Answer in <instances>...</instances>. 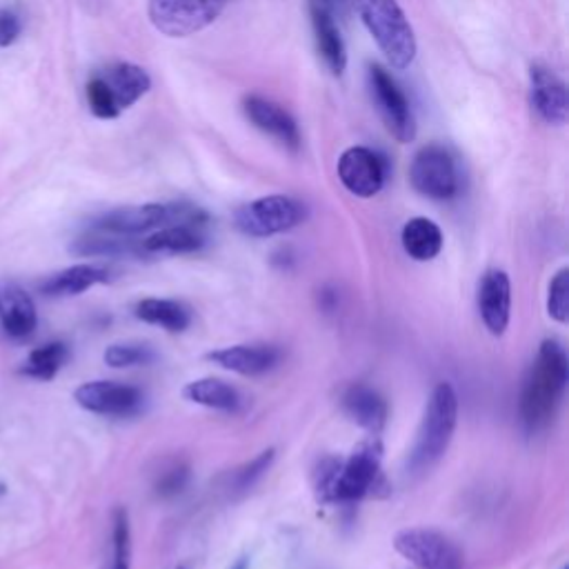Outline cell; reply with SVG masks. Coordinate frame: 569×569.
<instances>
[{"instance_id": "obj_12", "label": "cell", "mask_w": 569, "mask_h": 569, "mask_svg": "<svg viewBox=\"0 0 569 569\" xmlns=\"http://www.w3.org/2000/svg\"><path fill=\"white\" fill-rule=\"evenodd\" d=\"M74 399L83 409L101 416H129L142 403L140 390L114 381H89L74 392Z\"/></svg>"}, {"instance_id": "obj_13", "label": "cell", "mask_w": 569, "mask_h": 569, "mask_svg": "<svg viewBox=\"0 0 569 569\" xmlns=\"http://www.w3.org/2000/svg\"><path fill=\"white\" fill-rule=\"evenodd\" d=\"M0 325L16 341L29 339L38 325L31 296L12 278H0Z\"/></svg>"}, {"instance_id": "obj_9", "label": "cell", "mask_w": 569, "mask_h": 569, "mask_svg": "<svg viewBox=\"0 0 569 569\" xmlns=\"http://www.w3.org/2000/svg\"><path fill=\"white\" fill-rule=\"evenodd\" d=\"M409 180L418 194L432 201H450L458 192L456 161L443 146H425L409 165Z\"/></svg>"}, {"instance_id": "obj_3", "label": "cell", "mask_w": 569, "mask_h": 569, "mask_svg": "<svg viewBox=\"0 0 569 569\" xmlns=\"http://www.w3.org/2000/svg\"><path fill=\"white\" fill-rule=\"evenodd\" d=\"M458 422V396L450 383H439L425 407L416 445L412 452V469L432 467L450 447Z\"/></svg>"}, {"instance_id": "obj_2", "label": "cell", "mask_w": 569, "mask_h": 569, "mask_svg": "<svg viewBox=\"0 0 569 569\" xmlns=\"http://www.w3.org/2000/svg\"><path fill=\"white\" fill-rule=\"evenodd\" d=\"M378 50L394 69H407L416 59V36L399 0H352Z\"/></svg>"}, {"instance_id": "obj_15", "label": "cell", "mask_w": 569, "mask_h": 569, "mask_svg": "<svg viewBox=\"0 0 569 569\" xmlns=\"http://www.w3.org/2000/svg\"><path fill=\"white\" fill-rule=\"evenodd\" d=\"M530 97L532 108L545 123L562 125L567 121V89L554 69L539 63L532 65Z\"/></svg>"}, {"instance_id": "obj_18", "label": "cell", "mask_w": 569, "mask_h": 569, "mask_svg": "<svg viewBox=\"0 0 569 569\" xmlns=\"http://www.w3.org/2000/svg\"><path fill=\"white\" fill-rule=\"evenodd\" d=\"M309 14H312V25H314V36H316V47L318 54L323 56L325 65L329 67L331 74L341 76L347 67V50L345 40L334 23V14H331L320 0H312L309 3Z\"/></svg>"}, {"instance_id": "obj_7", "label": "cell", "mask_w": 569, "mask_h": 569, "mask_svg": "<svg viewBox=\"0 0 569 569\" xmlns=\"http://www.w3.org/2000/svg\"><path fill=\"white\" fill-rule=\"evenodd\" d=\"M307 218V210L301 201L292 197H263L236 210L233 223L243 233L254 236V239H267L282 231H290Z\"/></svg>"}, {"instance_id": "obj_31", "label": "cell", "mask_w": 569, "mask_h": 569, "mask_svg": "<svg viewBox=\"0 0 569 569\" xmlns=\"http://www.w3.org/2000/svg\"><path fill=\"white\" fill-rule=\"evenodd\" d=\"M271 460H274V450L263 452L261 456H256L250 465H245V467L239 471V477H236V483H239L241 490L252 488L254 481H256L258 477H263V473L267 471V467L271 465Z\"/></svg>"}, {"instance_id": "obj_29", "label": "cell", "mask_w": 569, "mask_h": 569, "mask_svg": "<svg viewBox=\"0 0 569 569\" xmlns=\"http://www.w3.org/2000/svg\"><path fill=\"white\" fill-rule=\"evenodd\" d=\"M549 316L558 323H567L569 318V269H560L549 282V299H547Z\"/></svg>"}, {"instance_id": "obj_24", "label": "cell", "mask_w": 569, "mask_h": 569, "mask_svg": "<svg viewBox=\"0 0 569 569\" xmlns=\"http://www.w3.org/2000/svg\"><path fill=\"white\" fill-rule=\"evenodd\" d=\"M182 396L189 403H197L210 409H220V412H233L241 403L239 392L227 385L225 381H218V378H199V381L187 383Z\"/></svg>"}, {"instance_id": "obj_10", "label": "cell", "mask_w": 569, "mask_h": 569, "mask_svg": "<svg viewBox=\"0 0 569 569\" xmlns=\"http://www.w3.org/2000/svg\"><path fill=\"white\" fill-rule=\"evenodd\" d=\"M396 552L418 569H460V554L434 530H405L394 539Z\"/></svg>"}, {"instance_id": "obj_17", "label": "cell", "mask_w": 569, "mask_h": 569, "mask_svg": "<svg viewBox=\"0 0 569 569\" xmlns=\"http://www.w3.org/2000/svg\"><path fill=\"white\" fill-rule=\"evenodd\" d=\"M479 309L492 334H503L511 312V284L505 271L492 269L483 276L479 288Z\"/></svg>"}, {"instance_id": "obj_34", "label": "cell", "mask_w": 569, "mask_h": 569, "mask_svg": "<svg viewBox=\"0 0 569 569\" xmlns=\"http://www.w3.org/2000/svg\"><path fill=\"white\" fill-rule=\"evenodd\" d=\"M231 569H248V558H239V560L233 562Z\"/></svg>"}, {"instance_id": "obj_1", "label": "cell", "mask_w": 569, "mask_h": 569, "mask_svg": "<svg viewBox=\"0 0 569 569\" xmlns=\"http://www.w3.org/2000/svg\"><path fill=\"white\" fill-rule=\"evenodd\" d=\"M569 381V361L560 343L545 341L526 376L520 416L530 432L543 430L554 418Z\"/></svg>"}, {"instance_id": "obj_4", "label": "cell", "mask_w": 569, "mask_h": 569, "mask_svg": "<svg viewBox=\"0 0 569 569\" xmlns=\"http://www.w3.org/2000/svg\"><path fill=\"white\" fill-rule=\"evenodd\" d=\"M381 460H383L381 439L371 434L367 441L354 447V452L345 463H339L329 471L323 490L331 501H339V503L361 501L378 488V481H381Z\"/></svg>"}, {"instance_id": "obj_20", "label": "cell", "mask_w": 569, "mask_h": 569, "mask_svg": "<svg viewBox=\"0 0 569 569\" xmlns=\"http://www.w3.org/2000/svg\"><path fill=\"white\" fill-rule=\"evenodd\" d=\"M108 271L97 265H74L67 267L54 276L47 278L40 284V292L50 299H65V296H78L87 290H91L93 284L108 282Z\"/></svg>"}, {"instance_id": "obj_6", "label": "cell", "mask_w": 569, "mask_h": 569, "mask_svg": "<svg viewBox=\"0 0 569 569\" xmlns=\"http://www.w3.org/2000/svg\"><path fill=\"white\" fill-rule=\"evenodd\" d=\"M229 0H150L152 25L169 38H187L210 27Z\"/></svg>"}, {"instance_id": "obj_21", "label": "cell", "mask_w": 569, "mask_h": 569, "mask_svg": "<svg viewBox=\"0 0 569 569\" xmlns=\"http://www.w3.org/2000/svg\"><path fill=\"white\" fill-rule=\"evenodd\" d=\"M101 76L108 83L121 112L131 108L134 103H138L152 87L150 74L138 65H131V63H118Z\"/></svg>"}, {"instance_id": "obj_19", "label": "cell", "mask_w": 569, "mask_h": 569, "mask_svg": "<svg viewBox=\"0 0 569 569\" xmlns=\"http://www.w3.org/2000/svg\"><path fill=\"white\" fill-rule=\"evenodd\" d=\"M278 358L280 354L271 345H231L207 354V361L243 376L265 374L278 363Z\"/></svg>"}, {"instance_id": "obj_14", "label": "cell", "mask_w": 569, "mask_h": 569, "mask_svg": "<svg viewBox=\"0 0 569 569\" xmlns=\"http://www.w3.org/2000/svg\"><path fill=\"white\" fill-rule=\"evenodd\" d=\"M243 110H245V116L254 123V127L276 138L280 146H284L288 150L299 152L301 131L288 110H282L278 103L265 97H256V93H252V97L243 101Z\"/></svg>"}, {"instance_id": "obj_22", "label": "cell", "mask_w": 569, "mask_h": 569, "mask_svg": "<svg viewBox=\"0 0 569 569\" xmlns=\"http://www.w3.org/2000/svg\"><path fill=\"white\" fill-rule=\"evenodd\" d=\"M343 407L354 422L365 427V430L371 434L381 432L388 420V403L383 401L381 394L365 385L350 388L343 399Z\"/></svg>"}, {"instance_id": "obj_16", "label": "cell", "mask_w": 569, "mask_h": 569, "mask_svg": "<svg viewBox=\"0 0 569 569\" xmlns=\"http://www.w3.org/2000/svg\"><path fill=\"white\" fill-rule=\"evenodd\" d=\"M205 243L201 225L197 223H174L156 229L148 239L138 241V254L146 256H176L201 250Z\"/></svg>"}, {"instance_id": "obj_25", "label": "cell", "mask_w": 569, "mask_h": 569, "mask_svg": "<svg viewBox=\"0 0 569 569\" xmlns=\"http://www.w3.org/2000/svg\"><path fill=\"white\" fill-rule=\"evenodd\" d=\"M136 316L150 325L165 327L167 331H182L192 323V314L178 301L146 299L136 305Z\"/></svg>"}, {"instance_id": "obj_8", "label": "cell", "mask_w": 569, "mask_h": 569, "mask_svg": "<svg viewBox=\"0 0 569 569\" xmlns=\"http://www.w3.org/2000/svg\"><path fill=\"white\" fill-rule=\"evenodd\" d=\"M367 87L371 103L385 123L388 131L399 142H412L416 138V118L409 108V101L405 93L396 85V80L390 76V72L381 65H369L367 69Z\"/></svg>"}, {"instance_id": "obj_33", "label": "cell", "mask_w": 569, "mask_h": 569, "mask_svg": "<svg viewBox=\"0 0 569 569\" xmlns=\"http://www.w3.org/2000/svg\"><path fill=\"white\" fill-rule=\"evenodd\" d=\"M185 479H187V471L185 469H172L169 473H167V477L161 481V494H176V492H180V488H182V483H185Z\"/></svg>"}, {"instance_id": "obj_5", "label": "cell", "mask_w": 569, "mask_h": 569, "mask_svg": "<svg viewBox=\"0 0 569 569\" xmlns=\"http://www.w3.org/2000/svg\"><path fill=\"white\" fill-rule=\"evenodd\" d=\"M174 223H205V214L199 207L185 203H148L112 210L93 220L91 229L114 236H138L152 229H161Z\"/></svg>"}, {"instance_id": "obj_32", "label": "cell", "mask_w": 569, "mask_h": 569, "mask_svg": "<svg viewBox=\"0 0 569 569\" xmlns=\"http://www.w3.org/2000/svg\"><path fill=\"white\" fill-rule=\"evenodd\" d=\"M21 31H23V25L14 12H8V10L0 12V47L14 45Z\"/></svg>"}, {"instance_id": "obj_27", "label": "cell", "mask_w": 569, "mask_h": 569, "mask_svg": "<svg viewBox=\"0 0 569 569\" xmlns=\"http://www.w3.org/2000/svg\"><path fill=\"white\" fill-rule=\"evenodd\" d=\"M131 560V532L125 507H116L112 516V558L108 569H129Z\"/></svg>"}, {"instance_id": "obj_11", "label": "cell", "mask_w": 569, "mask_h": 569, "mask_svg": "<svg viewBox=\"0 0 569 569\" xmlns=\"http://www.w3.org/2000/svg\"><path fill=\"white\" fill-rule=\"evenodd\" d=\"M339 178L350 194L358 199H371L383 189L388 167L374 150L350 148L339 159Z\"/></svg>"}, {"instance_id": "obj_23", "label": "cell", "mask_w": 569, "mask_h": 569, "mask_svg": "<svg viewBox=\"0 0 569 569\" xmlns=\"http://www.w3.org/2000/svg\"><path fill=\"white\" fill-rule=\"evenodd\" d=\"M401 241H403V250L414 261H432L443 250V231L430 218H412L403 227Z\"/></svg>"}, {"instance_id": "obj_26", "label": "cell", "mask_w": 569, "mask_h": 569, "mask_svg": "<svg viewBox=\"0 0 569 569\" xmlns=\"http://www.w3.org/2000/svg\"><path fill=\"white\" fill-rule=\"evenodd\" d=\"M69 361V347L65 343H47L42 347H36L25 365L21 367V374L36 378V381H52V378L65 367Z\"/></svg>"}, {"instance_id": "obj_28", "label": "cell", "mask_w": 569, "mask_h": 569, "mask_svg": "<svg viewBox=\"0 0 569 569\" xmlns=\"http://www.w3.org/2000/svg\"><path fill=\"white\" fill-rule=\"evenodd\" d=\"M87 105L91 110V114L97 118H105V121H112V118H118L121 116V110L112 97V91L108 87V83L103 80V76H93L89 83H87Z\"/></svg>"}, {"instance_id": "obj_30", "label": "cell", "mask_w": 569, "mask_h": 569, "mask_svg": "<svg viewBox=\"0 0 569 569\" xmlns=\"http://www.w3.org/2000/svg\"><path fill=\"white\" fill-rule=\"evenodd\" d=\"M148 361H152V350L148 345L118 343V345H110L105 352V363L110 367H134Z\"/></svg>"}]
</instances>
